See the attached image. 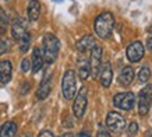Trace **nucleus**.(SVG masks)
Segmentation results:
<instances>
[{"label": "nucleus", "instance_id": "obj_6", "mask_svg": "<svg viewBox=\"0 0 152 137\" xmlns=\"http://www.w3.org/2000/svg\"><path fill=\"white\" fill-rule=\"evenodd\" d=\"M87 104H88V91L87 88L83 87L77 94H75V99L73 104V112L75 115V118L81 119L87 110Z\"/></svg>", "mask_w": 152, "mask_h": 137}, {"label": "nucleus", "instance_id": "obj_1", "mask_svg": "<svg viewBox=\"0 0 152 137\" xmlns=\"http://www.w3.org/2000/svg\"><path fill=\"white\" fill-rule=\"evenodd\" d=\"M113 28H115V17L109 11H103L95 18L94 29H95V34L101 39H107L110 37L112 32H113Z\"/></svg>", "mask_w": 152, "mask_h": 137}, {"label": "nucleus", "instance_id": "obj_9", "mask_svg": "<svg viewBox=\"0 0 152 137\" xmlns=\"http://www.w3.org/2000/svg\"><path fill=\"white\" fill-rule=\"evenodd\" d=\"M106 126L110 129L112 132L120 133L126 129V120L117 112H109L106 116Z\"/></svg>", "mask_w": 152, "mask_h": 137}, {"label": "nucleus", "instance_id": "obj_16", "mask_svg": "<svg viewBox=\"0 0 152 137\" xmlns=\"http://www.w3.org/2000/svg\"><path fill=\"white\" fill-rule=\"evenodd\" d=\"M43 63H45V60H43V56H42V50L39 48H34L32 60H31V68H32L34 73H38L42 68Z\"/></svg>", "mask_w": 152, "mask_h": 137}, {"label": "nucleus", "instance_id": "obj_23", "mask_svg": "<svg viewBox=\"0 0 152 137\" xmlns=\"http://www.w3.org/2000/svg\"><path fill=\"white\" fill-rule=\"evenodd\" d=\"M127 132H129V134H131V136H135L137 132H138V124H137V122H131V123L129 124V127H127Z\"/></svg>", "mask_w": 152, "mask_h": 137}, {"label": "nucleus", "instance_id": "obj_29", "mask_svg": "<svg viewBox=\"0 0 152 137\" xmlns=\"http://www.w3.org/2000/svg\"><path fill=\"white\" fill-rule=\"evenodd\" d=\"M145 137H152V129H151V130H147V132H145Z\"/></svg>", "mask_w": 152, "mask_h": 137}, {"label": "nucleus", "instance_id": "obj_18", "mask_svg": "<svg viewBox=\"0 0 152 137\" xmlns=\"http://www.w3.org/2000/svg\"><path fill=\"white\" fill-rule=\"evenodd\" d=\"M119 80H120V84H121V85H124V87L130 85L131 81L134 80V68L131 67V66H126V67H123L121 73H120Z\"/></svg>", "mask_w": 152, "mask_h": 137}, {"label": "nucleus", "instance_id": "obj_21", "mask_svg": "<svg viewBox=\"0 0 152 137\" xmlns=\"http://www.w3.org/2000/svg\"><path fill=\"white\" fill-rule=\"evenodd\" d=\"M149 78H151V68L147 67V66H144L142 68H140V71H138V81L141 82V84H144V82H147Z\"/></svg>", "mask_w": 152, "mask_h": 137}, {"label": "nucleus", "instance_id": "obj_27", "mask_svg": "<svg viewBox=\"0 0 152 137\" xmlns=\"http://www.w3.org/2000/svg\"><path fill=\"white\" fill-rule=\"evenodd\" d=\"M147 48L152 52V38H148L147 39Z\"/></svg>", "mask_w": 152, "mask_h": 137}, {"label": "nucleus", "instance_id": "obj_24", "mask_svg": "<svg viewBox=\"0 0 152 137\" xmlns=\"http://www.w3.org/2000/svg\"><path fill=\"white\" fill-rule=\"evenodd\" d=\"M29 68H31V60L28 59V57H25V59L21 62V70H23L24 73H27Z\"/></svg>", "mask_w": 152, "mask_h": 137}, {"label": "nucleus", "instance_id": "obj_25", "mask_svg": "<svg viewBox=\"0 0 152 137\" xmlns=\"http://www.w3.org/2000/svg\"><path fill=\"white\" fill-rule=\"evenodd\" d=\"M96 137H112V136H110V133L107 132V130H105V129H101V130L98 132Z\"/></svg>", "mask_w": 152, "mask_h": 137}, {"label": "nucleus", "instance_id": "obj_26", "mask_svg": "<svg viewBox=\"0 0 152 137\" xmlns=\"http://www.w3.org/2000/svg\"><path fill=\"white\" fill-rule=\"evenodd\" d=\"M38 137H53V133L49 132V130H43V132L39 133V136Z\"/></svg>", "mask_w": 152, "mask_h": 137}, {"label": "nucleus", "instance_id": "obj_17", "mask_svg": "<svg viewBox=\"0 0 152 137\" xmlns=\"http://www.w3.org/2000/svg\"><path fill=\"white\" fill-rule=\"evenodd\" d=\"M41 15V4L38 0H28V18L37 21Z\"/></svg>", "mask_w": 152, "mask_h": 137}, {"label": "nucleus", "instance_id": "obj_3", "mask_svg": "<svg viewBox=\"0 0 152 137\" xmlns=\"http://www.w3.org/2000/svg\"><path fill=\"white\" fill-rule=\"evenodd\" d=\"M11 35L20 43V50L21 52H27L28 48H29L31 37H29V32L27 29V24H25V21L23 18H15L13 21Z\"/></svg>", "mask_w": 152, "mask_h": 137}, {"label": "nucleus", "instance_id": "obj_7", "mask_svg": "<svg viewBox=\"0 0 152 137\" xmlns=\"http://www.w3.org/2000/svg\"><path fill=\"white\" fill-rule=\"evenodd\" d=\"M135 104V96L133 92H120L113 96V105L119 109L130 110Z\"/></svg>", "mask_w": 152, "mask_h": 137}, {"label": "nucleus", "instance_id": "obj_5", "mask_svg": "<svg viewBox=\"0 0 152 137\" xmlns=\"http://www.w3.org/2000/svg\"><path fill=\"white\" fill-rule=\"evenodd\" d=\"M138 113L147 115L152 106V84H148L140 91L138 95Z\"/></svg>", "mask_w": 152, "mask_h": 137}, {"label": "nucleus", "instance_id": "obj_12", "mask_svg": "<svg viewBox=\"0 0 152 137\" xmlns=\"http://www.w3.org/2000/svg\"><path fill=\"white\" fill-rule=\"evenodd\" d=\"M96 45V41L92 35H84L78 42H77V50H78L81 55H87L89 53L92 48Z\"/></svg>", "mask_w": 152, "mask_h": 137}, {"label": "nucleus", "instance_id": "obj_30", "mask_svg": "<svg viewBox=\"0 0 152 137\" xmlns=\"http://www.w3.org/2000/svg\"><path fill=\"white\" fill-rule=\"evenodd\" d=\"M60 137H74V136H73V133H64V134H61Z\"/></svg>", "mask_w": 152, "mask_h": 137}, {"label": "nucleus", "instance_id": "obj_28", "mask_svg": "<svg viewBox=\"0 0 152 137\" xmlns=\"http://www.w3.org/2000/svg\"><path fill=\"white\" fill-rule=\"evenodd\" d=\"M77 137H91V134H89V133H87V132H81Z\"/></svg>", "mask_w": 152, "mask_h": 137}, {"label": "nucleus", "instance_id": "obj_32", "mask_svg": "<svg viewBox=\"0 0 152 137\" xmlns=\"http://www.w3.org/2000/svg\"><path fill=\"white\" fill-rule=\"evenodd\" d=\"M24 137H29V136H24Z\"/></svg>", "mask_w": 152, "mask_h": 137}, {"label": "nucleus", "instance_id": "obj_10", "mask_svg": "<svg viewBox=\"0 0 152 137\" xmlns=\"http://www.w3.org/2000/svg\"><path fill=\"white\" fill-rule=\"evenodd\" d=\"M144 53H145V49H144V45L140 41H134L131 42L127 49H126V56L127 59L131 62V63H137L144 57Z\"/></svg>", "mask_w": 152, "mask_h": 137}, {"label": "nucleus", "instance_id": "obj_31", "mask_svg": "<svg viewBox=\"0 0 152 137\" xmlns=\"http://www.w3.org/2000/svg\"><path fill=\"white\" fill-rule=\"evenodd\" d=\"M55 1H61V0H55Z\"/></svg>", "mask_w": 152, "mask_h": 137}, {"label": "nucleus", "instance_id": "obj_22", "mask_svg": "<svg viewBox=\"0 0 152 137\" xmlns=\"http://www.w3.org/2000/svg\"><path fill=\"white\" fill-rule=\"evenodd\" d=\"M10 50V41L9 39H0V55H4Z\"/></svg>", "mask_w": 152, "mask_h": 137}, {"label": "nucleus", "instance_id": "obj_8", "mask_svg": "<svg viewBox=\"0 0 152 137\" xmlns=\"http://www.w3.org/2000/svg\"><path fill=\"white\" fill-rule=\"evenodd\" d=\"M89 64H91V74H92V77L94 78L98 77L101 66H102V46L98 45V43L89 52Z\"/></svg>", "mask_w": 152, "mask_h": 137}, {"label": "nucleus", "instance_id": "obj_14", "mask_svg": "<svg viewBox=\"0 0 152 137\" xmlns=\"http://www.w3.org/2000/svg\"><path fill=\"white\" fill-rule=\"evenodd\" d=\"M50 90H52V82H50V77H45L42 80V82L39 84L38 87V91H37V98L38 99H46L49 94H50Z\"/></svg>", "mask_w": 152, "mask_h": 137}, {"label": "nucleus", "instance_id": "obj_19", "mask_svg": "<svg viewBox=\"0 0 152 137\" xmlns=\"http://www.w3.org/2000/svg\"><path fill=\"white\" fill-rule=\"evenodd\" d=\"M17 134V124L14 122H6L0 129V137H15Z\"/></svg>", "mask_w": 152, "mask_h": 137}, {"label": "nucleus", "instance_id": "obj_20", "mask_svg": "<svg viewBox=\"0 0 152 137\" xmlns=\"http://www.w3.org/2000/svg\"><path fill=\"white\" fill-rule=\"evenodd\" d=\"M9 27V18H7V14L4 13V10L0 7V35H3L7 31Z\"/></svg>", "mask_w": 152, "mask_h": 137}, {"label": "nucleus", "instance_id": "obj_2", "mask_svg": "<svg viewBox=\"0 0 152 137\" xmlns=\"http://www.w3.org/2000/svg\"><path fill=\"white\" fill-rule=\"evenodd\" d=\"M42 46H43V52H42L43 60L49 64L55 63L60 50V41L57 39V37L50 32L45 34L42 39Z\"/></svg>", "mask_w": 152, "mask_h": 137}, {"label": "nucleus", "instance_id": "obj_11", "mask_svg": "<svg viewBox=\"0 0 152 137\" xmlns=\"http://www.w3.org/2000/svg\"><path fill=\"white\" fill-rule=\"evenodd\" d=\"M99 80H101V84L103 87H109L112 84V80H113V70H112V64L109 62H106L101 66V70H99Z\"/></svg>", "mask_w": 152, "mask_h": 137}, {"label": "nucleus", "instance_id": "obj_15", "mask_svg": "<svg viewBox=\"0 0 152 137\" xmlns=\"http://www.w3.org/2000/svg\"><path fill=\"white\" fill-rule=\"evenodd\" d=\"M78 74L81 80H87L91 74V64H89V57H85V55L78 59Z\"/></svg>", "mask_w": 152, "mask_h": 137}, {"label": "nucleus", "instance_id": "obj_13", "mask_svg": "<svg viewBox=\"0 0 152 137\" xmlns=\"http://www.w3.org/2000/svg\"><path fill=\"white\" fill-rule=\"evenodd\" d=\"M13 66L9 60H0V85H6L11 80Z\"/></svg>", "mask_w": 152, "mask_h": 137}, {"label": "nucleus", "instance_id": "obj_4", "mask_svg": "<svg viewBox=\"0 0 152 137\" xmlns=\"http://www.w3.org/2000/svg\"><path fill=\"white\" fill-rule=\"evenodd\" d=\"M61 92L66 99H73V96L77 94V80H75V73L73 70H67L63 76Z\"/></svg>", "mask_w": 152, "mask_h": 137}]
</instances>
